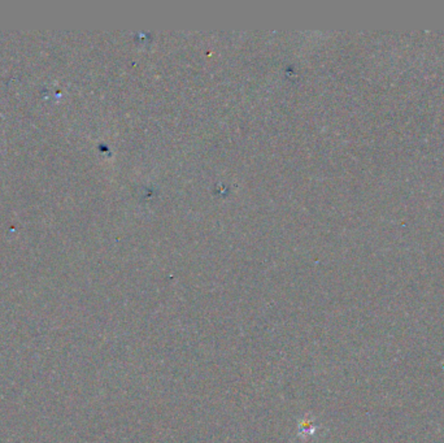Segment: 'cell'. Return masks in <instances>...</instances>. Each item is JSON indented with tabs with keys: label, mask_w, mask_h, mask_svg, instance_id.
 Instances as JSON below:
<instances>
[]
</instances>
